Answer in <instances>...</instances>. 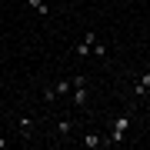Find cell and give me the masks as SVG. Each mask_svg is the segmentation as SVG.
<instances>
[{
    "label": "cell",
    "mask_w": 150,
    "mask_h": 150,
    "mask_svg": "<svg viewBox=\"0 0 150 150\" xmlns=\"http://www.w3.org/2000/svg\"><path fill=\"white\" fill-rule=\"evenodd\" d=\"M80 144H83L87 150H100V147H110V140H107V137H100V134H93V130H90V134H83V140H80Z\"/></svg>",
    "instance_id": "obj_4"
},
{
    "label": "cell",
    "mask_w": 150,
    "mask_h": 150,
    "mask_svg": "<svg viewBox=\"0 0 150 150\" xmlns=\"http://www.w3.org/2000/svg\"><path fill=\"white\" fill-rule=\"evenodd\" d=\"M27 4H30V7H33V10H37V13H50V7L43 4V0H27Z\"/></svg>",
    "instance_id": "obj_9"
},
{
    "label": "cell",
    "mask_w": 150,
    "mask_h": 150,
    "mask_svg": "<svg viewBox=\"0 0 150 150\" xmlns=\"http://www.w3.org/2000/svg\"><path fill=\"white\" fill-rule=\"evenodd\" d=\"M70 93H74L77 107H83V103H87V77H74V90H70Z\"/></svg>",
    "instance_id": "obj_3"
},
{
    "label": "cell",
    "mask_w": 150,
    "mask_h": 150,
    "mask_svg": "<svg viewBox=\"0 0 150 150\" xmlns=\"http://www.w3.org/2000/svg\"><path fill=\"white\" fill-rule=\"evenodd\" d=\"M93 57H107V47H103V43H100V40H97V43H93Z\"/></svg>",
    "instance_id": "obj_10"
},
{
    "label": "cell",
    "mask_w": 150,
    "mask_h": 150,
    "mask_svg": "<svg viewBox=\"0 0 150 150\" xmlns=\"http://www.w3.org/2000/svg\"><path fill=\"white\" fill-rule=\"evenodd\" d=\"M93 43H97V30H87L83 40L77 43V57H90L93 54Z\"/></svg>",
    "instance_id": "obj_2"
},
{
    "label": "cell",
    "mask_w": 150,
    "mask_h": 150,
    "mask_svg": "<svg viewBox=\"0 0 150 150\" xmlns=\"http://www.w3.org/2000/svg\"><path fill=\"white\" fill-rule=\"evenodd\" d=\"M134 93L137 97H147L150 93V74H140L137 80H134Z\"/></svg>",
    "instance_id": "obj_5"
},
{
    "label": "cell",
    "mask_w": 150,
    "mask_h": 150,
    "mask_svg": "<svg viewBox=\"0 0 150 150\" xmlns=\"http://www.w3.org/2000/svg\"><path fill=\"white\" fill-rule=\"evenodd\" d=\"M54 90H57V97H60V93H70V90H74V80H57Z\"/></svg>",
    "instance_id": "obj_8"
},
{
    "label": "cell",
    "mask_w": 150,
    "mask_h": 150,
    "mask_svg": "<svg viewBox=\"0 0 150 150\" xmlns=\"http://www.w3.org/2000/svg\"><path fill=\"white\" fill-rule=\"evenodd\" d=\"M0 123H4V110H0Z\"/></svg>",
    "instance_id": "obj_11"
},
{
    "label": "cell",
    "mask_w": 150,
    "mask_h": 150,
    "mask_svg": "<svg viewBox=\"0 0 150 150\" xmlns=\"http://www.w3.org/2000/svg\"><path fill=\"white\" fill-rule=\"evenodd\" d=\"M17 127H20V134H23V137H30V134H33V120H30V117H20V120H17Z\"/></svg>",
    "instance_id": "obj_7"
},
{
    "label": "cell",
    "mask_w": 150,
    "mask_h": 150,
    "mask_svg": "<svg viewBox=\"0 0 150 150\" xmlns=\"http://www.w3.org/2000/svg\"><path fill=\"white\" fill-rule=\"evenodd\" d=\"M130 123H134V113H123V117H117V120H113V130H110V147L123 140V134H127V127H130Z\"/></svg>",
    "instance_id": "obj_1"
},
{
    "label": "cell",
    "mask_w": 150,
    "mask_h": 150,
    "mask_svg": "<svg viewBox=\"0 0 150 150\" xmlns=\"http://www.w3.org/2000/svg\"><path fill=\"white\" fill-rule=\"evenodd\" d=\"M70 134H74V120H70V117H64V120L57 123V137H60V140H67Z\"/></svg>",
    "instance_id": "obj_6"
}]
</instances>
